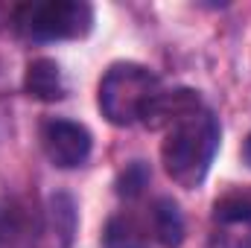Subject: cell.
<instances>
[{
	"mask_svg": "<svg viewBox=\"0 0 251 248\" xmlns=\"http://www.w3.org/2000/svg\"><path fill=\"white\" fill-rule=\"evenodd\" d=\"M219 140H222L219 120L207 108L173 125L161 143V164L167 175L184 190L201 187L219 152Z\"/></svg>",
	"mask_w": 251,
	"mask_h": 248,
	"instance_id": "6da1fadb",
	"label": "cell"
},
{
	"mask_svg": "<svg viewBox=\"0 0 251 248\" xmlns=\"http://www.w3.org/2000/svg\"><path fill=\"white\" fill-rule=\"evenodd\" d=\"M158 94V76L137 62H117L100 79V111L111 125L140 120L146 102Z\"/></svg>",
	"mask_w": 251,
	"mask_h": 248,
	"instance_id": "7a4b0ae2",
	"label": "cell"
},
{
	"mask_svg": "<svg viewBox=\"0 0 251 248\" xmlns=\"http://www.w3.org/2000/svg\"><path fill=\"white\" fill-rule=\"evenodd\" d=\"M15 26L29 41H70L85 38L94 26V6L85 0H44L24 3L15 12Z\"/></svg>",
	"mask_w": 251,
	"mask_h": 248,
	"instance_id": "3957f363",
	"label": "cell"
},
{
	"mask_svg": "<svg viewBox=\"0 0 251 248\" xmlns=\"http://www.w3.org/2000/svg\"><path fill=\"white\" fill-rule=\"evenodd\" d=\"M91 146H94L91 131L82 123L53 117V120H44V125H41V149H44L47 161L59 170L82 167L91 155Z\"/></svg>",
	"mask_w": 251,
	"mask_h": 248,
	"instance_id": "277c9868",
	"label": "cell"
},
{
	"mask_svg": "<svg viewBox=\"0 0 251 248\" xmlns=\"http://www.w3.org/2000/svg\"><path fill=\"white\" fill-rule=\"evenodd\" d=\"M201 108H204V105H201V97H199L193 88L158 91V94L146 102L140 120H143L146 128H167V131H170L173 125H178L181 120L199 114Z\"/></svg>",
	"mask_w": 251,
	"mask_h": 248,
	"instance_id": "5b68a950",
	"label": "cell"
},
{
	"mask_svg": "<svg viewBox=\"0 0 251 248\" xmlns=\"http://www.w3.org/2000/svg\"><path fill=\"white\" fill-rule=\"evenodd\" d=\"M73 231H76V207H73V198L67 193L50 196L47 219H44V228L38 234V246L41 248H70Z\"/></svg>",
	"mask_w": 251,
	"mask_h": 248,
	"instance_id": "8992f818",
	"label": "cell"
},
{
	"mask_svg": "<svg viewBox=\"0 0 251 248\" xmlns=\"http://www.w3.org/2000/svg\"><path fill=\"white\" fill-rule=\"evenodd\" d=\"M24 91L32 99H41V102H59V99H64L67 85H64L62 67L53 59H32L26 64V73H24Z\"/></svg>",
	"mask_w": 251,
	"mask_h": 248,
	"instance_id": "52a82bcc",
	"label": "cell"
},
{
	"mask_svg": "<svg viewBox=\"0 0 251 248\" xmlns=\"http://www.w3.org/2000/svg\"><path fill=\"white\" fill-rule=\"evenodd\" d=\"M152 237L164 248H178L184 243V216H181V207L173 198H167V196L155 198V204H152Z\"/></svg>",
	"mask_w": 251,
	"mask_h": 248,
	"instance_id": "ba28073f",
	"label": "cell"
},
{
	"mask_svg": "<svg viewBox=\"0 0 251 248\" xmlns=\"http://www.w3.org/2000/svg\"><path fill=\"white\" fill-rule=\"evenodd\" d=\"M102 246L105 248H149V231L143 222L131 213H117L108 219L102 231Z\"/></svg>",
	"mask_w": 251,
	"mask_h": 248,
	"instance_id": "9c48e42d",
	"label": "cell"
},
{
	"mask_svg": "<svg viewBox=\"0 0 251 248\" xmlns=\"http://www.w3.org/2000/svg\"><path fill=\"white\" fill-rule=\"evenodd\" d=\"M213 219L219 225H251V187H234L213 204Z\"/></svg>",
	"mask_w": 251,
	"mask_h": 248,
	"instance_id": "30bf717a",
	"label": "cell"
},
{
	"mask_svg": "<svg viewBox=\"0 0 251 248\" xmlns=\"http://www.w3.org/2000/svg\"><path fill=\"white\" fill-rule=\"evenodd\" d=\"M24 207L12 198H0V248L15 243L24 234Z\"/></svg>",
	"mask_w": 251,
	"mask_h": 248,
	"instance_id": "8fae6325",
	"label": "cell"
},
{
	"mask_svg": "<svg viewBox=\"0 0 251 248\" xmlns=\"http://www.w3.org/2000/svg\"><path fill=\"white\" fill-rule=\"evenodd\" d=\"M149 175H152V173H149V167H146L143 161H131L123 173L117 175V196H123V198L140 196L143 187L149 184Z\"/></svg>",
	"mask_w": 251,
	"mask_h": 248,
	"instance_id": "7c38bea8",
	"label": "cell"
},
{
	"mask_svg": "<svg viewBox=\"0 0 251 248\" xmlns=\"http://www.w3.org/2000/svg\"><path fill=\"white\" fill-rule=\"evenodd\" d=\"M243 161L251 167V134L246 137V143H243Z\"/></svg>",
	"mask_w": 251,
	"mask_h": 248,
	"instance_id": "4fadbf2b",
	"label": "cell"
}]
</instances>
